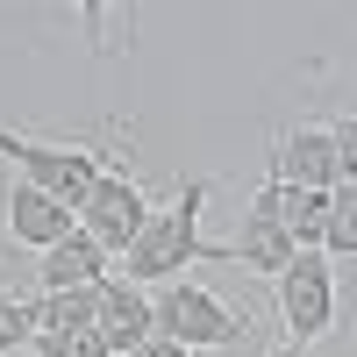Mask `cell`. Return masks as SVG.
<instances>
[{"instance_id":"obj_12","label":"cell","mask_w":357,"mask_h":357,"mask_svg":"<svg viewBox=\"0 0 357 357\" xmlns=\"http://www.w3.org/2000/svg\"><path fill=\"white\" fill-rule=\"evenodd\" d=\"M321 250L329 257H357V186L329 193V229H321Z\"/></svg>"},{"instance_id":"obj_3","label":"cell","mask_w":357,"mask_h":357,"mask_svg":"<svg viewBox=\"0 0 357 357\" xmlns=\"http://www.w3.org/2000/svg\"><path fill=\"white\" fill-rule=\"evenodd\" d=\"M151 321H158V336L178 343V350H215V343L243 336V314H236L229 301H215L207 286H186V279H172L151 301Z\"/></svg>"},{"instance_id":"obj_2","label":"cell","mask_w":357,"mask_h":357,"mask_svg":"<svg viewBox=\"0 0 357 357\" xmlns=\"http://www.w3.org/2000/svg\"><path fill=\"white\" fill-rule=\"evenodd\" d=\"M0 158H15L29 186H43L57 207H72V215L100 186V158L79 151V143H36V136H8V129H0Z\"/></svg>"},{"instance_id":"obj_17","label":"cell","mask_w":357,"mask_h":357,"mask_svg":"<svg viewBox=\"0 0 357 357\" xmlns=\"http://www.w3.org/2000/svg\"><path fill=\"white\" fill-rule=\"evenodd\" d=\"M264 357H307V350H301V343H286V336H279V343H272V350H264Z\"/></svg>"},{"instance_id":"obj_6","label":"cell","mask_w":357,"mask_h":357,"mask_svg":"<svg viewBox=\"0 0 357 357\" xmlns=\"http://www.w3.org/2000/svg\"><path fill=\"white\" fill-rule=\"evenodd\" d=\"M229 257L236 264H250V272H264V279H279L293 257V236H286V222H279V178L264 172V186H257V200H250V215H243V229H236V243H229Z\"/></svg>"},{"instance_id":"obj_14","label":"cell","mask_w":357,"mask_h":357,"mask_svg":"<svg viewBox=\"0 0 357 357\" xmlns=\"http://www.w3.org/2000/svg\"><path fill=\"white\" fill-rule=\"evenodd\" d=\"M329 151H336V186H357V114L329 122Z\"/></svg>"},{"instance_id":"obj_1","label":"cell","mask_w":357,"mask_h":357,"mask_svg":"<svg viewBox=\"0 0 357 357\" xmlns=\"http://www.w3.org/2000/svg\"><path fill=\"white\" fill-rule=\"evenodd\" d=\"M200 200H207V178H186L165 215L143 222V236L122 250V279H129V286H172L186 264L229 257V243H200Z\"/></svg>"},{"instance_id":"obj_5","label":"cell","mask_w":357,"mask_h":357,"mask_svg":"<svg viewBox=\"0 0 357 357\" xmlns=\"http://www.w3.org/2000/svg\"><path fill=\"white\" fill-rule=\"evenodd\" d=\"M143 222H151V200H143V186L136 178H114V172H100V186H93V200L79 207V229L93 236V243L107 250V257H122L136 236H143Z\"/></svg>"},{"instance_id":"obj_4","label":"cell","mask_w":357,"mask_h":357,"mask_svg":"<svg viewBox=\"0 0 357 357\" xmlns=\"http://www.w3.org/2000/svg\"><path fill=\"white\" fill-rule=\"evenodd\" d=\"M272 286H279L286 343H314V336L336 321V272H329V257H321V250H301Z\"/></svg>"},{"instance_id":"obj_9","label":"cell","mask_w":357,"mask_h":357,"mask_svg":"<svg viewBox=\"0 0 357 357\" xmlns=\"http://www.w3.org/2000/svg\"><path fill=\"white\" fill-rule=\"evenodd\" d=\"M72 229H79V215H72V207H57L43 186H29V178H15V186H8V236H15V243L57 250Z\"/></svg>"},{"instance_id":"obj_15","label":"cell","mask_w":357,"mask_h":357,"mask_svg":"<svg viewBox=\"0 0 357 357\" xmlns=\"http://www.w3.org/2000/svg\"><path fill=\"white\" fill-rule=\"evenodd\" d=\"M29 336H36V329H29V307H22V301H8V293H0V357H8V350H22Z\"/></svg>"},{"instance_id":"obj_7","label":"cell","mask_w":357,"mask_h":357,"mask_svg":"<svg viewBox=\"0 0 357 357\" xmlns=\"http://www.w3.org/2000/svg\"><path fill=\"white\" fill-rule=\"evenodd\" d=\"M93 329H100V343L114 350V357H129V350H143L158 336V321H151V301H143V286H129V279H100V293H93Z\"/></svg>"},{"instance_id":"obj_16","label":"cell","mask_w":357,"mask_h":357,"mask_svg":"<svg viewBox=\"0 0 357 357\" xmlns=\"http://www.w3.org/2000/svg\"><path fill=\"white\" fill-rule=\"evenodd\" d=\"M129 357H193V350H178V343H165V336H151L143 350H129Z\"/></svg>"},{"instance_id":"obj_10","label":"cell","mask_w":357,"mask_h":357,"mask_svg":"<svg viewBox=\"0 0 357 357\" xmlns=\"http://www.w3.org/2000/svg\"><path fill=\"white\" fill-rule=\"evenodd\" d=\"M107 264H114V257L93 243V236H86V229H72L57 250H43L36 286H43V293H79V286H100V279H107Z\"/></svg>"},{"instance_id":"obj_13","label":"cell","mask_w":357,"mask_h":357,"mask_svg":"<svg viewBox=\"0 0 357 357\" xmlns=\"http://www.w3.org/2000/svg\"><path fill=\"white\" fill-rule=\"evenodd\" d=\"M36 350L43 357H114L100 343V329H50V336H36Z\"/></svg>"},{"instance_id":"obj_8","label":"cell","mask_w":357,"mask_h":357,"mask_svg":"<svg viewBox=\"0 0 357 357\" xmlns=\"http://www.w3.org/2000/svg\"><path fill=\"white\" fill-rule=\"evenodd\" d=\"M272 178L279 186H301V193H336V151H329V129H286L272 143Z\"/></svg>"},{"instance_id":"obj_11","label":"cell","mask_w":357,"mask_h":357,"mask_svg":"<svg viewBox=\"0 0 357 357\" xmlns=\"http://www.w3.org/2000/svg\"><path fill=\"white\" fill-rule=\"evenodd\" d=\"M279 222H286V236H293V250H321V229H329V193L279 186Z\"/></svg>"}]
</instances>
